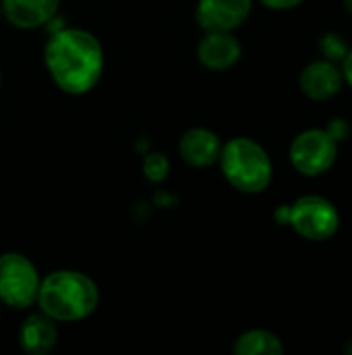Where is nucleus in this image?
<instances>
[{
  "instance_id": "nucleus-1",
  "label": "nucleus",
  "mask_w": 352,
  "mask_h": 355,
  "mask_svg": "<svg viewBox=\"0 0 352 355\" xmlns=\"http://www.w3.org/2000/svg\"><path fill=\"white\" fill-rule=\"evenodd\" d=\"M44 62L62 92L81 96L98 85L104 71V50L89 31L66 27L46 42Z\"/></svg>"
},
{
  "instance_id": "nucleus-2",
  "label": "nucleus",
  "mask_w": 352,
  "mask_h": 355,
  "mask_svg": "<svg viewBox=\"0 0 352 355\" xmlns=\"http://www.w3.org/2000/svg\"><path fill=\"white\" fill-rule=\"evenodd\" d=\"M35 304L56 322H77L89 318L98 310L100 291L83 272L56 270L41 279Z\"/></svg>"
},
{
  "instance_id": "nucleus-3",
  "label": "nucleus",
  "mask_w": 352,
  "mask_h": 355,
  "mask_svg": "<svg viewBox=\"0 0 352 355\" xmlns=\"http://www.w3.org/2000/svg\"><path fill=\"white\" fill-rule=\"evenodd\" d=\"M226 181L243 193H259L272 181V162L266 150L249 137H234L220 152Z\"/></svg>"
},
{
  "instance_id": "nucleus-4",
  "label": "nucleus",
  "mask_w": 352,
  "mask_h": 355,
  "mask_svg": "<svg viewBox=\"0 0 352 355\" xmlns=\"http://www.w3.org/2000/svg\"><path fill=\"white\" fill-rule=\"evenodd\" d=\"M274 216L280 225H293L299 235L311 241L330 239L338 231L336 208L317 196L301 198L293 206H280Z\"/></svg>"
},
{
  "instance_id": "nucleus-5",
  "label": "nucleus",
  "mask_w": 352,
  "mask_h": 355,
  "mask_svg": "<svg viewBox=\"0 0 352 355\" xmlns=\"http://www.w3.org/2000/svg\"><path fill=\"white\" fill-rule=\"evenodd\" d=\"M41 279L35 264L17 252H6L0 256V304L27 310L37 302Z\"/></svg>"
},
{
  "instance_id": "nucleus-6",
  "label": "nucleus",
  "mask_w": 352,
  "mask_h": 355,
  "mask_svg": "<svg viewBox=\"0 0 352 355\" xmlns=\"http://www.w3.org/2000/svg\"><path fill=\"white\" fill-rule=\"evenodd\" d=\"M336 154H338L336 139L322 129H311L301 133L290 146L293 166L307 177L326 173L334 164Z\"/></svg>"
},
{
  "instance_id": "nucleus-7",
  "label": "nucleus",
  "mask_w": 352,
  "mask_h": 355,
  "mask_svg": "<svg viewBox=\"0 0 352 355\" xmlns=\"http://www.w3.org/2000/svg\"><path fill=\"white\" fill-rule=\"evenodd\" d=\"M251 12V0H199L195 21L203 31H234Z\"/></svg>"
},
{
  "instance_id": "nucleus-8",
  "label": "nucleus",
  "mask_w": 352,
  "mask_h": 355,
  "mask_svg": "<svg viewBox=\"0 0 352 355\" xmlns=\"http://www.w3.org/2000/svg\"><path fill=\"white\" fill-rule=\"evenodd\" d=\"M241 42L232 31H205L197 46V58L212 71H226L241 58Z\"/></svg>"
},
{
  "instance_id": "nucleus-9",
  "label": "nucleus",
  "mask_w": 352,
  "mask_h": 355,
  "mask_svg": "<svg viewBox=\"0 0 352 355\" xmlns=\"http://www.w3.org/2000/svg\"><path fill=\"white\" fill-rule=\"evenodd\" d=\"M60 0H0L4 19L19 29H35L52 21Z\"/></svg>"
},
{
  "instance_id": "nucleus-10",
  "label": "nucleus",
  "mask_w": 352,
  "mask_h": 355,
  "mask_svg": "<svg viewBox=\"0 0 352 355\" xmlns=\"http://www.w3.org/2000/svg\"><path fill=\"white\" fill-rule=\"evenodd\" d=\"M220 152H222L220 137L214 131L203 129V127L189 129L178 141L180 158L187 164L197 166V168H205V166H212L214 162H218Z\"/></svg>"
},
{
  "instance_id": "nucleus-11",
  "label": "nucleus",
  "mask_w": 352,
  "mask_h": 355,
  "mask_svg": "<svg viewBox=\"0 0 352 355\" xmlns=\"http://www.w3.org/2000/svg\"><path fill=\"white\" fill-rule=\"evenodd\" d=\"M58 343L56 320L44 312L31 314L19 327V345L29 355H48Z\"/></svg>"
},
{
  "instance_id": "nucleus-12",
  "label": "nucleus",
  "mask_w": 352,
  "mask_h": 355,
  "mask_svg": "<svg viewBox=\"0 0 352 355\" xmlns=\"http://www.w3.org/2000/svg\"><path fill=\"white\" fill-rule=\"evenodd\" d=\"M340 85H342V73L330 60L311 62L301 75V87L313 100L332 98L334 94H338Z\"/></svg>"
},
{
  "instance_id": "nucleus-13",
  "label": "nucleus",
  "mask_w": 352,
  "mask_h": 355,
  "mask_svg": "<svg viewBox=\"0 0 352 355\" xmlns=\"http://www.w3.org/2000/svg\"><path fill=\"white\" fill-rule=\"evenodd\" d=\"M232 352L237 355H282L284 347L274 333L257 329V331L243 333L237 339Z\"/></svg>"
},
{
  "instance_id": "nucleus-14",
  "label": "nucleus",
  "mask_w": 352,
  "mask_h": 355,
  "mask_svg": "<svg viewBox=\"0 0 352 355\" xmlns=\"http://www.w3.org/2000/svg\"><path fill=\"white\" fill-rule=\"evenodd\" d=\"M170 173V162L162 152H149L143 158V175L151 183H162Z\"/></svg>"
},
{
  "instance_id": "nucleus-15",
  "label": "nucleus",
  "mask_w": 352,
  "mask_h": 355,
  "mask_svg": "<svg viewBox=\"0 0 352 355\" xmlns=\"http://www.w3.org/2000/svg\"><path fill=\"white\" fill-rule=\"evenodd\" d=\"M319 50L324 52L326 58L330 60H344L346 56V44L342 42V37H338L336 33H328L319 40Z\"/></svg>"
},
{
  "instance_id": "nucleus-16",
  "label": "nucleus",
  "mask_w": 352,
  "mask_h": 355,
  "mask_svg": "<svg viewBox=\"0 0 352 355\" xmlns=\"http://www.w3.org/2000/svg\"><path fill=\"white\" fill-rule=\"evenodd\" d=\"M328 133L338 141V139H344V137L349 135V127H346L344 121H334V123L328 127Z\"/></svg>"
},
{
  "instance_id": "nucleus-17",
  "label": "nucleus",
  "mask_w": 352,
  "mask_h": 355,
  "mask_svg": "<svg viewBox=\"0 0 352 355\" xmlns=\"http://www.w3.org/2000/svg\"><path fill=\"white\" fill-rule=\"evenodd\" d=\"M263 2L268 8H276V10H286V8H293L297 4H301L303 0H259Z\"/></svg>"
},
{
  "instance_id": "nucleus-18",
  "label": "nucleus",
  "mask_w": 352,
  "mask_h": 355,
  "mask_svg": "<svg viewBox=\"0 0 352 355\" xmlns=\"http://www.w3.org/2000/svg\"><path fill=\"white\" fill-rule=\"evenodd\" d=\"M344 77L349 79V83L352 85V50L346 52V56H344Z\"/></svg>"
},
{
  "instance_id": "nucleus-19",
  "label": "nucleus",
  "mask_w": 352,
  "mask_h": 355,
  "mask_svg": "<svg viewBox=\"0 0 352 355\" xmlns=\"http://www.w3.org/2000/svg\"><path fill=\"white\" fill-rule=\"evenodd\" d=\"M346 8H349V12L352 15V0H346Z\"/></svg>"
},
{
  "instance_id": "nucleus-20",
  "label": "nucleus",
  "mask_w": 352,
  "mask_h": 355,
  "mask_svg": "<svg viewBox=\"0 0 352 355\" xmlns=\"http://www.w3.org/2000/svg\"><path fill=\"white\" fill-rule=\"evenodd\" d=\"M346 352H349V354L352 355V341H351V343H349V347H346Z\"/></svg>"
},
{
  "instance_id": "nucleus-21",
  "label": "nucleus",
  "mask_w": 352,
  "mask_h": 355,
  "mask_svg": "<svg viewBox=\"0 0 352 355\" xmlns=\"http://www.w3.org/2000/svg\"><path fill=\"white\" fill-rule=\"evenodd\" d=\"M0 83H2V73H0Z\"/></svg>"
},
{
  "instance_id": "nucleus-22",
  "label": "nucleus",
  "mask_w": 352,
  "mask_h": 355,
  "mask_svg": "<svg viewBox=\"0 0 352 355\" xmlns=\"http://www.w3.org/2000/svg\"><path fill=\"white\" fill-rule=\"evenodd\" d=\"M0 15H2V10H0Z\"/></svg>"
}]
</instances>
